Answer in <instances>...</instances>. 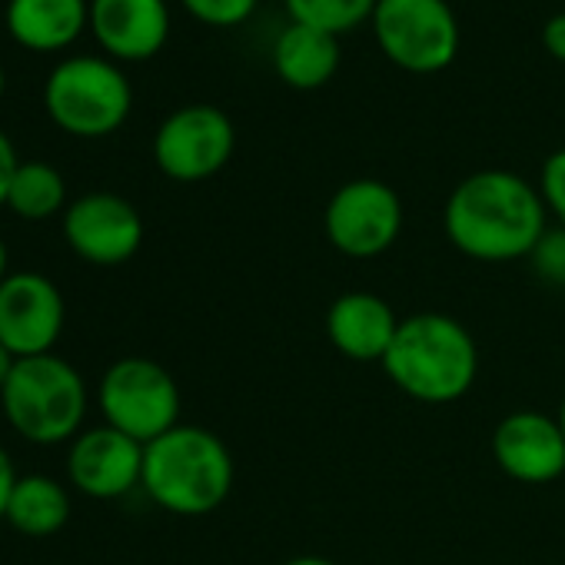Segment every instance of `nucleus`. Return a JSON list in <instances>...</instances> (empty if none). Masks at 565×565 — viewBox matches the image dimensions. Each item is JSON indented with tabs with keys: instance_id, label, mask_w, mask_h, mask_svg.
<instances>
[{
	"instance_id": "obj_1",
	"label": "nucleus",
	"mask_w": 565,
	"mask_h": 565,
	"mask_svg": "<svg viewBox=\"0 0 565 565\" xmlns=\"http://www.w3.org/2000/svg\"><path fill=\"white\" fill-rule=\"evenodd\" d=\"M443 230L469 259L512 263L532 256L535 243L548 230V213L525 177L512 170H479L449 193L443 206Z\"/></svg>"
},
{
	"instance_id": "obj_2",
	"label": "nucleus",
	"mask_w": 565,
	"mask_h": 565,
	"mask_svg": "<svg viewBox=\"0 0 565 565\" xmlns=\"http://www.w3.org/2000/svg\"><path fill=\"white\" fill-rule=\"evenodd\" d=\"M390 383L426 406L462 399L479 376V347L472 333L446 313H413L380 363Z\"/></svg>"
},
{
	"instance_id": "obj_3",
	"label": "nucleus",
	"mask_w": 565,
	"mask_h": 565,
	"mask_svg": "<svg viewBox=\"0 0 565 565\" xmlns=\"http://www.w3.org/2000/svg\"><path fill=\"white\" fill-rule=\"evenodd\" d=\"M233 476L226 443L203 426L180 423L143 446L140 489L170 515L200 519L216 512L233 489Z\"/></svg>"
},
{
	"instance_id": "obj_4",
	"label": "nucleus",
	"mask_w": 565,
	"mask_h": 565,
	"mask_svg": "<svg viewBox=\"0 0 565 565\" xmlns=\"http://www.w3.org/2000/svg\"><path fill=\"white\" fill-rule=\"evenodd\" d=\"M87 403L90 396L81 370L57 353L18 360L0 390L8 426L34 446L71 443L84 429Z\"/></svg>"
},
{
	"instance_id": "obj_5",
	"label": "nucleus",
	"mask_w": 565,
	"mask_h": 565,
	"mask_svg": "<svg viewBox=\"0 0 565 565\" xmlns=\"http://www.w3.org/2000/svg\"><path fill=\"white\" fill-rule=\"evenodd\" d=\"M47 117L71 137L97 140L117 134L134 107V87L127 74L107 57H67L44 84Z\"/></svg>"
},
{
	"instance_id": "obj_6",
	"label": "nucleus",
	"mask_w": 565,
	"mask_h": 565,
	"mask_svg": "<svg viewBox=\"0 0 565 565\" xmlns=\"http://www.w3.org/2000/svg\"><path fill=\"white\" fill-rule=\"evenodd\" d=\"M97 406L107 426L143 446L180 426V386L167 366L147 356L110 363L97 386Z\"/></svg>"
},
{
	"instance_id": "obj_7",
	"label": "nucleus",
	"mask_w": 565,
	"mask_h": 565,
	"mask_svg": "<svg viewBox=\"0 0 565 565\" xmlns=\"http://www.w3.org/2000/svg\"><path fill=\"white\" fill-rule=\"evenodd\" d=\"M370 24L380 51L409 74H439L459 54V21L446 0H380Z\"/></svg>"
},
{
	"instance_id": "obj_8",
	"label": "nucleus",
	"mask_w": 565,
	"mask_h": 565,
	"mask_svg": "<svg viewBox=\"0 0 565 565\" xmlns=\"http://www.w3.org/2000/svg\"><path fill=\"white\" fill-rule=\"evenodd\" d=\"M323 233L337 253L350 259H376L393 249L403 233V200L383 180H350L330 196Z\"/></svg>"
},
{
	"instance_id": "obj_9",
	"label": "nucleus",
	"mask_w": 565,
	"mask_h": 565,
	"mask_svg": "<svg viewBox=\"0 0 565 565\" xmlns=\"http://www.w3.org/2000/svg\"><path fill=\"white\" fill-rule=\"evenodd\" d=\"M236 147L233 120L210 104L173 110L153 134V160L177 183H203L216 177Z\"/></svg>"
},
{
	"instance_id": "obj_10",
	"label": "nucleus",
	"mask_w": 565,
	"mask_h": 565,
	"mask_svg": "<svg viewBox=\"0 0 565 565\" xmlns=\"http://www.w3.org/2000/svg\"><path fill=\"white\" fill-rule=\"evenodd\" d=\"M67 323V303L57 282L34 269H11L0 282V343L14 360L54 353Z\"/></svg>"
},
{
	"instance_id": "obj_11",
	"label": "nucleus",
	"mask_w": 565,
	"mask_h": 565,
	"mask_svg": "<svg viewBox=\"0 0 565 565\" xmlns=\"http://www.w3.org/2000/svg\"><path fill=\"white\" fill-rule=\"evenodd\" d=\"M67 246L94 266H120L137 256L143 243L140 210L110 190H94L77 200L61 216Z\"/></svg>"
},
{
	"instance_id": "obj_12",
	"label": "nucleus",
	"mask_w": 565,
	"mask_h": 565,
	"mask_svg": "<svg viewBox=\"0 0 565 565\" xmlns=\"http://www.w3.org/2000/svg\"><path fill=\"white\" fill-rule=\"evenodd\" d=\"M67 479L90 499H124L143 479V443L107 423L81 429L67 446Z\"/></svg>"
},
{
	"instance_id": "obj_13",
	"label": "nucleus",
	"mask_w": 565,
	"mask_h": 565,
	"mask_svg": "<svg viewBox=\"0 0 565 565\" xmlns=\"http://www.w3.org/2000/svg\"><path fill=\"white\" fill-rule=\"evenodd\" d=\"M492 459L509 479L545 486L565 472V436L555 416L519 409L492 429Z\"/></svg>"
},
{
	"instance_id": "obj_14",
	"label": "nucleus",
	"mask_w": 565,
	"mask_h": 565,
	"mask_svg": "<svg viewBox=\"0 0 565 565\" xmlns=\"http://www.w3.org/2000/svg\"><path fill=\"white\" fill-rule=\"evenodd\" d=\"M90 31L114 61H150L170 38L167 0H90Z\"/></svg>"
},
{
	"instance_id": "obj_15",
	"label": "nucleus",
	"mask_w": 565,
	"mask_h": 565,
	"mask_svg": "<svg viewBox=\"0 0 565 565\" xmlns=\"http://www.w3.org/2000/svg\"><path fill=\"white\" fill-rule=\"evenodd\" d=\"M399 323L396 310L370 290H350L327 310V337L333 350L353 363H383Z\"/></svg>"
},
{
	"instance_id": "obj_16",
	"label": "nucleus",
	"mask_w": 565,
	"mask_h": 565,
	"mask_svg": "<svg viewBox=\"0 0 565 565\" xmlns=\"http://www.w3.org/2000/svg\"><path fill=\"white\" fill-rule=\"evenodd\" d=\"M8 34L34 54H57L90 28V0H8Z\"/></svg>"
},
{
	"instance_id": "obj_17",
	"label": "nucleus",
	"mask_w": 565,
	"mask_h": 565,
	"mask_svg": "<svg viewBox=\"0 0 565 565\" xmlns=\"http://www.w3.org/2000/svg\"><path fill=\"white\" fill-rule=\"evenodd\" d=\"M343 51L340 38L310 24L290 21L273 41V67L282 84H290L297 90H317L333 81L340 71Z\"/></svg>"
},
{
	"instance_id": "obj_18",
	"label": "nucleus",
	"mask_w": 565,
	"mask_h": 565,
	"mask_svg": "<svg viewBox=\"0 0 565 565\" xmlns=\"http://www.w3.org/2000/svg\"><path fill=\"white\" fill-rule=\"evenodd\" d=\"M71 509L74 505L64 482H57L54 476L31 472L18 479L4 522L28 539H51L71 522Z\"/></svg>"
},
{
	"instance_id": "obj_19",
	"label": "nucleus",
	"mask_w": 565,
	"mask_h": 565,
	"mask_svg": "<svg viewBox=\"0 0 565 565\" xmlns=\"http://www.w3.org/2000/svg\"><path fill=\"white\" fill-rule=\"evenodd\" d=\"M4 206L28 223L64 216V210L71 206L67 203V180L57 167H51L44 160H28L18 167Z\"/></svg>"
},
{
	"instance_id": "obj_20",
	"label": "nucleus",
	"mask_w": 565,
	"mask_h": 565,
	"mask_svg": "<svg viewBox=\"0 0 565 565\" xmlns=\"http://www.w3.org/2000/svg\"><path fill=\"white\" fill-rule=\"evenodd\" d=\"M290 21L310 24L330 34H347L360 28L363 21H373V11L380 0H282Z\"/></svg>"
},
{
	"instance_id": "obj_21",
	"label": "nucleus",
	"mask_w": 565,
	"mask_h": 565,
	"mask_svg": "<svg viewBox=\"0 0 565 565\" xmlns=\"http://www.w3.org/2000/svg\"><path fill=\"white\" fill-rule=\"evenodd\" d=\"M532 269L539 279H545L548 287L565 290V226L545 230L542 239L535 243L532 256H529Z\"/></svg>"
},
{
	"instance_id": "obj_22",
	"label": "nucleus",
	"mask_w": 565,
	"mask_h": 565,
	"mask_svg": "<svg viewBox=\"0 0 565 565\" xmlns=\"http://www.w3.org/2000/svg\"><path fill=\"white\" fill-rule=\"evenodd\" d=\"M180 4L206 28H239L256 11V0H180Z\"/></svg>"
},
{
	"instance_id": "obj_23",
	"label": "nucleus",
	"mask_w": 565,
	"mask_h": 565,
	"mask_svg": "<svg viewBox=\"0 0 565 565\" xmlns=\"http://www.w3.org/2000/svg\"><path fill=\"white\" fill-rule=\"evenodd\" d=\"M539 196L545 203V213H552L558 226H565V147L545 157L539 173Z\"/></svg>"
},
{
	"instance_id": "obj_24",
	"label": "nucleus",
	"mask_w": 565,
	"mask_h": 565,
	"mask_svg": "<svg viewBox=\"0 0 565 565\" xmlns=\"http://www.w3.org/2000/svg\"><path fill=\"white\" fill-rule=\"evenodd\" d=\"M21 160H18V150L11 143V137L0 130V206L8 203V190H11V180L18 173Z\"/></svg>"
},
{
	"instance_id": "obj_25",
	"label": "nucleus",
	"mask_w": 565,
	"mask_h": 565,
	"mask_svg": "<svg viewBox=\"0 0 565 565\" xmlns=\"http://www.w3.org/2000/svg\"><path fill=\"white\" fill-rule=\"evenodd\" d=\"M18 466H14V459H11V452L0 446V519L8 515V502H11V492H14V486H18Z\"/></svg>"
},
{
	"instance_id": "obj_26",
	"label": "nucleus",
	"mask_w": 565,
	"mask_h": 565,
	"mask_svg": "<svg viewBox=\"0 0 565 565\" xmlns=\"http://www.w3.org/2000/svg\"><path fill=\"white\" fill-rule=\"evenodd\" d=\"M542 44L555 61H565V14L548 18V24L542 31Z\"/></svg>"
},
{
	"instance_id": "obj_27",
	"label": "nucleus",
	"mask_w": 565,
	"mask_h": 565,
	"mask_svg": "<svg viewBox=\"0 0 565 565\" xmlns=\"http://www.w3.org/2000/svg\"><path fill=\"white\" fill-rule=\"evenodd\" d=\"M14 353L4 347V343H0V390H4V383H8V376H11V370H14Z\"/></svg>"
},
{
	"instance_id": "obj_28",
	"label": "nucleus",
	"mask_w": 565,
	"mask_h": 565,
	"mask_svg": "<svg viewBox=\"0 0 565 565\" xmlns=\"http://www.w3.org/2000/svg\"><path fill=\"white\" fill-rule=\"evenodd\" d=\"M282 565H340V562H333L327 555H294V558H287Z\"/></svg>"
},
{
	"instance_id": "obj_29",
	"label": "nucleus",
	"mask_w": 565,
	"mask_h": 565,
	"mask_svg": "<svg viewBox=\"0 0 565 565\" xmlns=\"http://www.w3.org/2000/svg\"><path fill=\"white\" fill-rule=\"evenodd\" d=\"M8 273H11V256H8V243H4V236H0V282L8 279Z\"/></svg>"
},
{
	"instance_id": "obj_30",
	"label": "nucleus",
	"mask_w": 565,
	"mask_h": 565,
	"mask_svg": "<svg viewBox=\"0 0 565 565\" xmlns=\"http://www.w3.org/2000/svg\"><path fill=\"white\" fill-rule=\"evenodd\" d=\"M555 423H558V429H562V436H565V396H562V403H558V413H555Z\"/></svg>"
},
{
	"instance_id": "obj_31",
	"label": "nucleus",
	"mask_w": 565,
	"mask_h": 565,
	"mask_svg": "<svg viewBox=\"0 0 565 565\" xmlns=\"http://www.w3.org/2000/svg\"><path fill=\"white\" fill-rule=\"evenodd\" d=\"M4 90H8V77H4V67H0V97H4Z\"/></svg>"
}]
</instances>
